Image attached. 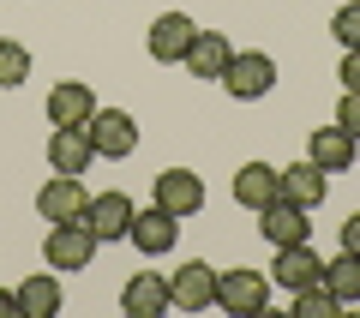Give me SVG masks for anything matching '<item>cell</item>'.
<instances>
[{"label":"cell","mask_w":360,"mask_h":318,"mask_svg":"<svg viewBox=\"0 0 360 318\" xmlns=\"http://www.w3.org/2000/svg\"><path fill=\"white\" fill-rule=\"evenodd\" d=\"M217 84L229 90L234 102H258V96H270V90H276V61H270L264 49H240Z\"/></svg>","instance_id":"obj_1"},{"label":"cell","mask_w":360,"mask_h":318,"mask_svg":"<svg viewBox=\"0 0 360 318\" xmlns=\"http://www.w3.org/2000/svg\"><path fill=\"white\" fill-rule=\"evenodd\" d=\"M217 306L234 318H258L270 306V276L264 270H217Z\"/></svg>","instance_id":"obj_2"},{"label":"cell","mask_w":360,"mask_h":318,"mask_svg":"<svg viewBox=\"0 0 360 318\" xmlns=\"http://www.w3.org/2000/svg\"><path fill=\"white\" fill-rule=\"evenodd\" d=\"M90 132V151L108 156V163H127L132 151H139V120L127 115V108H96V115L84 120Z\"/></svg>","instance_id":"obj_3"},{"label":"cell","mask_w":360,"mask_h":318,"mask_svg":"<svg viewBox=\"0 0 360 318\" xmlns=\"http://www.w3.org/2000/svg\"><path fill=\"white\" fill-rule=\"evenodd\" d=\"M42 258H49V270H90V258H96V234H90L84 222H49Z\"/></svg>","instance_id":"obj_4"},{"label":"cell","mask_w":360,"mask_h":318,"mask_svg":"<svg viewBox=\"0 0 360 318\" xmlns=\"http://www.w3.org/2000/svg\"><path fill=\"white\" fill-rule=\"evenodd\" d=\"M168 306H180V312H205V306H217V265L186 258V265L168 276Z\"/></svg>","instance_id":"obj_5"},{"label":"cell","mask_w":360,"mask_h":318,"mask_svg":"<svg viewBox=\"0 0 360 318\" xmlns=\"http://www.w3.org/2000/svg\"><path fill=\"white\" fill-rule=\"evenodd\" d=\"M132 210H139V204L127 198V192H96V198L84 204V229L96 234V246H108V241H127V229H132Z\"/></svg>","instance_id":"obj_6"},{"label":"cell","mask_w":360,"mask_h":318,"mask_svg":"<svg viewBox=\"0 0 360 318\" xmlns=\"http://www.w3.org/2000/svg\"><path fill=\"white\" fill-rule=\"evenodd\" d=\"M84 204H90L84 180L78 174H54V180H42V192H37V217L42 222H78Z\"/></svg>","instance_id":"obj_7"},{"label":"cell","mask_w":360,"mask_h":318,"mask_svg":"<svg viewBox=\"0 0 360 318\" xmlns=\"http://www.w3.org/2000/svg\"><path fill=\"white\" fill-rule=\"evenodd\" d=\"M156 204H162L168 217H198V210H205V180L193 174V168H162V174H156Z\"/></svg>","instance_id":"obj_8"},{"label":"cell","mask_w":360,"mask_h":318,"mask_svg":"<svg viewBox=\"0 0 360 318\" xmlns=\"http://www.w3.org/2000/svg\"><path fill=\"white\" fill-rule=\"evenodd\" d=\"M193 37H198V25L186 13H162L150 25V37H144V49H150L156 66H180V61H186V49H193Z\"/></svg>","instance_id":"obj_9"},{"label":"cell","mask_w":360,"mask_h":318,"mask_svg":"<svg viewBox=\"0 0 360 318\" xmlns=\"http://www.w3.org/2000/svg\"><path fill=\"white\" fill-rule=\"evenodd\" d=\"M42 115H49V127H84V120L96 115V90H90L84 78H60V84L49 90V102H42Z\"/></svg>","instance_id":"obj_10"},{"label":"cell","mask_w":360,"mask_h":318,"mask_svg":"<svg viewBox=\"0 0 360 318\" xmlns=\"http://www.w3.org/2000/svg\"><path fill=\"white\" fill-rule=\"evenodd\" d=\"M324 192H330V174H324L319 163H288V168H276V198L300 204V210H319Z\"/></svg>","instance_id":"obj_11"},{"label":"cell","mask_w":360,"mask_h":318,"mask_svg":"<svg viewBox=\"0 0 360 318\" xmlns=\"http://www.w3.org/2000/svg\"><path fill=\"white\" fill-rule=\"evenodd\" d=\"M127 241L139 246L144 258H156V253H174V241H180V217H168L162 204H150V210H132V229H127Z\"/></svg>","instance_id":"obj_12"},{"label":"cell","mask_w":360,"mask_h":318,"mask_svg":"<svg viewBox=\"0 0 360 318\" xmlns=\"http://www.w3.org/2000/svg\"><path fill=\"white\" fill-rule=\"evenodd\" d=\"M258 229H264V241H270V246H300V241H312L307 210H300V204H288V198L264 204V210H258Z\"/></svg>","instance_id":"obj_13"},{"label":"cell","mask_w":360,"mask_h":318,"mask_svg":"<svg viewBox=\"0 0 360 318\" xmlns=\"http://www.w3.org/2000/svg\"><path fill=\"white\" fill-rule=\"evenodd\" d=\"M354 151H360V139H348L342 127H319L312 132V144H307V163H319L324 174H348V168H354Z\"/></svg>","instance_id":"obj_14"},{"label":"cell","mask_w":360,"mask_h":318,"mask_svg":"<svg viewBox=\"0 0 360 318\" xmlns=\"http://www.w3.org/2000/svg\"><path fill=\"white\" fill-rule=\"evenodd\" d=\"M90 163H96V151H90L84 127H54L49 132V168L54 174H84Z\"/></svg>","instance_id":"obj_15"},{"label":"cell","mask_w":360,"mask_h":318,"mask_svg":"<svg viewBox=\"0 0 360 318\" xmlns=\"http://www.w3.org/2000/svg\"><path fill=\"white\" fill-rule=\"evenodd\" d=\"M120 312H127V318H162L168 312V276L139 270V276L120 288Z\"/></svg>","instance_id":"obj_16"},{"label":"cell","mask_w":360,"mask_h":318,"mask_svg":"<svg viewBox=\"0 0 360 318\" xmlns=\"http://www.w3.org/2000/svg\"><path fill=\"white\" fill-rule=\"evenodd\" d=\"M324 276V265H319V253H312L307 241L300 246H276V265H270V282H276V288H307V282H319Z\"/></svg>","instance_id":"obj_17"},{"label":"cell","mask_w":360,"mask_h":318,"mask_svg":"<svg viewBox=\"0 0 360 318\" xmlns=\"http://www.w3.org/2000/svg\"><path fill=\"white\" fill-rule=\"evenodd\" d=\"M229 61H234V42L222 37V30H198L180 66H186L193 78H222V72H229Z\"/></svg>","instance_id":"obj_18"},{"label":"cell","mask_w":360,"mask_h":318,"mask_svg":"<svg viewBox=\"0 0 360 318\" xmlns=\"http://www.w3.org/2000/svg\"><path fill=\"white\" fill-rule=\"evenodd\" d=\"M234 204H246V210L276 204V168L270 163H240L234 168Z\"/></svg>","instance_id":"obj_19"},{"label":"cell","mask_w":360,"mask_h":318,"mask_svg":"<svg viewBox=\"0 0 360 318\" xmlns=\"http://www.w3.org/2000/svg\"><path fill=\"white\" fill-rule=\"evenodd\" d=\"M60 312V282L54 270H37V276L18 282V318H54Z\"/></svg>","instance_id":"obj_20"},{"label":"cell","mask_w":360,"mask_h":318,"mask_svg":"<svg viewBox=\"0 0 360 318\" xmlns=\"http://www.w3.org/2000/svg\"><path fill=\"white\" fill-rule=\"evenodd\" d=\"M319 282H324L342 306H354V300H360V253H336V265H324Z\"/></svg>","instance_id":"obj_21"},{"label":"cell","mask_w":360,"mask_h":318,"mask_svg":"<svg viewBox=\"0 0 360 318\" xmlns=\"http://www.w3.org/2000/svg\"><path fill=\"white\" fill-rule=\"evenodd\" d=\"M295 312L300 318H336V312H342V300H336L324 282H307V288H295Z\"/></svg>","instance_id":"obj_22"},{"label":"cell","mask_w":360,"mask_h":318,"mask_svg":"<svg viewBox=\"0 0 360 318\" xmlns=\"http://www.w3.org/2000/svg\"><path fill=\"white\" fill-rule=\"evenodd\" d=\"M25 78H30V49L0 37V90H18Z\"/></svg>","instance_id":"obj_23"},{"label":"cell","mask_w":360,"mask_h":318,"mask_svg":"<svg viewBox=\"0 0 360 318\" xmlns=\"http://www.w3.org/2000/svg\"><path fill=\"white\" fill-rule=\"evenodd\" d=\"M330 37L342 42V49H360V0H342L330 18Z\"/></svg>","instance_id":"obj_24"},{"label":"cell","mask_w":360,"mask_h":318,"mask_svg":"<svg viewBox=\"0 0 360 318\" xmlns=\"http://www.w3.org/2000/svg\"><path fill=\"white\" fill-rule=\"evenodd\" d=\"M336 127L348 139H360V90H342V108H336Z\"/></svg>","instance_id":"obj_25"},{"label":"cell","mask_w":360,"mask_h":318,"mask_svg":"<svg viewBox=\"0 0 360 318\" xmlns=\"http://www.w3.org/2000/svg\"><path fill=\"white\" fill-rule=\"evenodd\" d=\"M336 78H342V90H360V49L342 54V72H336Z\"/></svg>","instance_id":"obj_26"},{"label":"cell","mask_w":360,"mask_h":318,"mask_svg":"<svg viewBox=\"0 0 360 318\" xmlns=\"http://www.w3.org/2000/svg\"><path fill=\"white\" fill-rule=\"evenodd\" d=\"M342 253H360V210L342 222Z\"/></svg>","instance_id":"obj_27"},{"label":"cell","mask_w":360,"mask_h":318,"mask_svg":"<svg viewBox=\"0 0 360 318\" xmlns=\"http://www.w3.org/2000/svg\"><path fill=\"white\" fill-rule=\"evenodd\" d=\"M18 312V288H0V318H13Z\"/></svg>","instance_id":"obj_28"}]
</instances>
